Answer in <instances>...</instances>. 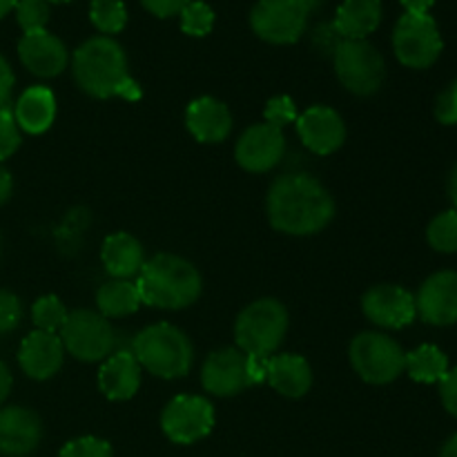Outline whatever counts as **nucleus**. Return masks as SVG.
Wrapping results in <instances>:
<instances>
[{"label": "nucleus", "mask_w": 457, "mask_h": 457, "mask_svg": "<svg viewBox=\"0 0 457 457\" xmlns=\"http://www.w3.org/2000/svg\"><path fill=\"white\" fill-rule=\"evenodd\" d=\"M22 320L21 299L9 290H0V333H12Z\"/></svg>", "instance_id": "obj_36"}, {"label": "nucleus", "mask_w": 457, "mask_h": 457, "mask_svg": "<svg viewBox=\"0 0 457 457\" xmlns=\"http://www.w3.org/2000/svg\"><path fill=\"white\" fill-rule=\"evenodd\" d=\"M418 315L427 324L453 326L457 324V272L440 270L428 277L415 297Z\"/></svg>", "instance_id": "obj_16"}, {"label": "nucleus", "mask_w": 457, "mask_h": 457, "mask_svg": "<svg viewBox=\"0 0 457 457\" xmlns=\"http://www.w3.org/2000/svg\"><path fill=\"white\" fill-rule=\"evenodd\" d=\"M141 295L134 281L110 279L98 288L96 306L103 317H128L141 306Z\"/></svg>", "instance_id": "obj_26"}, {"label": "nucleus", "mask_w": 457, "mask_h": 457, "mask_svg": "<svg viewBox=\"0 0 457 457\" xmlns=\"http://www.w3.org/2000/svg\"><path fill=\"white\" fill-rule=\"evenodd\" d=\"M71 71L76 85L94 98H141V87L129 76L125 49L110 36H94L85 40L74 52Z\"/></svg>", "instance_id": "obj_2"}, {"label": "nucleus", "mask_w": 457, "mask_h": 457, "mask_svg": "<svg viewBox=\"0 0 457 457\" xmlns=\"http://www.w3.org/2000/svg\"><path fill=\"white\" fill-rule=\"evenodd\" d=\"M440 397L446 413L457 418V369H449V373L440 379Z\"/></svg>", "instance_id": "obj_38"}, {"label": "nucleus", "mask_w": 457, "mask_h": 457, "mask_svg": "<svg viewBox=\"0 0 457 457\" xmlns=\"http://www.w3.org/2000/svg\"><path fill=\"white\" fill-rule=\"evenodd\" d=\"M361 311L373 324L382 328L400 330L413 324L418 308H415V297L406 288L397 284H378L366 290L361 299Z\"/></svg>", "instance_id": "obj_13"}, {"label": "nucleus", "mask_w": 457, "mask_h": 457, "mask_svg": "<svg viewBox=\"0 0 457 457\" xmlns=\"http://www.w3.org/2000/svg\"><path fill=\"white\" fill-rule=\"evenodd\" d=\"M268 360L270 357H250L248 355V384L257 386L268 379Z\"/></svg>", "instance_id": "obj_41"}, {"label": "nucleus", "mask_w": 457, "mask_h": 457, "mask_svg": "<svg viewBox=\"0 0 457 457\" xmlns=\"http://www.w3.org/2000/svg\"><path fill=\"white\" fill-rule=\"evenodd\" d=\"M141 3L156 18H172L179 16L190 0H141Z\"/></svg>", "instance_id": "obj_39"}, {"label": "nucleus", "mask_w": 457, "mask_h": 457, "mask_svg": "<svg viewBox=\"0 0 457 457\" xmlns=\"http://www.w3.org/2000/svg\"><path fill=\"white\" fill-rule=\"evenodd\" d=\"M315 4L317 0H259L250 12V27L270 45L297 43Z\"/></svg>", "instance_id": "obj_9"}, {"label": "nucleus", "mask_w": 457, "mask_h": 457, "mask_svg": "<svg viewBox=\"0 0 457 457\" xmlns=\"http://www.w3.org/2000/svg\"><path fill=\"white\" fill-rule=\"evenodd\" d=\"M132 355L147 373L163 379H179L190 373L195 348L187 335L177 326L154 324L134 337Z\"/></svg>", "instance_id": "obj_4"}, {"label": "nucleus", "mask_w": 457, "mask_h": 457, "mask_svg": "<svg viewBox=\"0 0 457 457\" xmlns=\"http://www.w3.org/2000/svg\"><path fill=\"white\" fill-rule=\"evenodd\" d=\"M21 128L13 119V112L9 107H0V163L9 159L21 147Z\"/></svg>", "instance_id": "obj_34"}, {"label": "nucleus", "mask_w": 457, "mask_h": 457, "mask_svg": "<svg viewBox=\"0 0 457 457\" xmlns=\"http://www.w3.org/2000/svg\"><path fill=\"white\" fill-rule=\"evenodd\" d=\"M393 49L402 65L411 70H427L440 58L445 43L433 16L404 13L393 29Z\"/></svg>", "instance_id": "obj_10"}, {"label": "nucleus", "mask_w": 457, "mask_h": 457, "mask_svg": "<svg viewBox=\"0 0 457 457\" xmlns=\"http://www.w3.org/2000/svg\"><path fill=\"white\" fill-rule=\"evenodd\" d=\"M268 384L286 397H303L312 386V369L302 355H272L268 360Z\"/></svg>", "instance_id": "obj_25"}, {"label": "nucleus", "mask_w": 457, "mask_h": 457, "mask_svg": "<svg viewBox=\"0 0 457 457\" xmlns=\"http://www.w3.org/2000/svg\"><path fill=\"white\" fill-rule=\"evenodd\" d=\"M13 12H16V21L25 34L43 31L52 16L47 0H18Z\"/></svg>", "instance_id": "obj_32"}, {"label": "nucleus", "mask_w": 457, "mask_h": 457, "mask_svg": "<svg viewBox=\"0 0 457 457\" xmlns=\"http://www.w3.org/2000/svg\"><path fill=\"white\" fill-rule=\"evenodd\" d=\"M89 18L101 34H119L128 25V9L123 0H92Z\"/></svg>", "instance_id": "obj_28"}, {"label": "nucleus", "mask_w": 457, "mask_h": 457, "mask_svg": "<svg viewBox=\"0 0 457 457\" xmlns=\"http://www.w3.org/2000/svg\"><path fill=\"white\" fill-rule=\"evenodd\" d=\"M348 357L355 373L375 386L395 382L406 369V353L395 339L384 333L369 330L357 335L348 348Z\"/></svg>", "instance_id": "obj_7"}, {"label": "nucleus", "mask_w": 457, "mask_h": 457, "mask_svg": "<svg viewBox=\"0 0 457 457\" xmlns=\"http://www.w3.org/2000/svg\"><path fill=\"white\" fill-rule=\"evenodd\" d=\"M65 360V348L56 333L34 330L27 335L18 351V364L22 373L31 379H49L61 370Z\"/></svg>", "instance_id": "obj_19"}, {"label": "nucleus", "mask_w": 457, "mask_h": 457, "mask_svg": "<svg viewBox=\"0 0 457 457\" xmlns=\"http://www.w3.org/2000/svg\"><path fill=\"white\" fill-rule=\"evenodd\" d=\"M47 3H70V0H47Z\"/></svg>", "instance_id": "obj_48"}, {"label": "nucleus", "mask_w": 457, "mask_h": 457, "mask_svg": "<svg viewBox=\"0 0 457 457\" xmlns=\"http://www.w3.org/2000/svg\"><path fill=\"white\" fill-rule=\"evenodd\" d=\"M12 373H9V369H7V364H3V361H0V409H3V404H4V400H7L9 397V391H12Z\"/></svg>", "instance_id": "obj_43"}, {"label": "nucleus", "mask_w": 457, "mask_h": 457, "mask_svg": "<svg viewBox=\"0 0 457 457\" xmlns=\"http://www.w3.org/2000/svg\"><path fill=\"white\" fill-rule=\"evenodd\" d=\"M406 13H428V9L436 4V0H400Z\"/></svg>", "instance_id": "obj_44"}, {"label": "nucleus", "mask_w": 457, "mask_h": 457, "mask_svg": "<svg viewBox=\"0 0 457 457\" xmlns=\"http://www.w3.org/2000/svg\"><path fill=\"white\" fill-rule=\"evenodd\" d=\"M13 119L27 134H43L56 119V96L49 87L34 85L18 96L13 105Z\"/></svg>", "instance_id": "obj_22"}, {"label": "nucleus", "mask_w": 457, "mask_h": 457, "mask_svg": "<svg viewBox=\"0 0 457 457\" xmlns=\"http://www.w3.org/2000/svg\"><path fill=\"white\" fill-rule=\"evenodd\" d=\"M141 386V366L132 351H116L98 369V388L112 402H125Z\"/></svg>", "instance_id": "obj_21"}, {"label": "nucleus", "mask_w": 457, "mask_h": 457, "mask_svg": "<svg viewBox=\"0 0 457 457\" xmlns=\"http://www.w3.org/2000/svg\"><path fill=\"white\" fill-rule=\"evenodd\" d=\"M333 61L339 83L357 96H373L386 79L382 54L369 40H339Z\"/></svg>", "instance_id": "obj_8"}, {"label": "nucleus", "mask_w": 457, "mask_h": 457, "mask_svg": "<svg viewBox=\"0 0 457 457\" xmlns=\"http://www.w3.org/2000/svg\"><path fill=\"white\" fill-rule=\"evenodd\" d=\"M186 128L199 143H221L232 129V114L219 98L201 96L187 105Z\"/></svg>", "instance_id": "obj_20"}, {"label": "nucleus", "mask_w": 457, "mask_h": 457, "mask_svg": "<svg viewBox=\"0 0 457 457\" xmlns=\"http://www.w3.org/2000/svg\"><path fill=\"white\" fill-rule=\"evenodd\" d=\"M404 370L413 382L440 384V379L449 373V357L433 344H424V346L406 353Z\"/></svg>", "instance_id": "obj_27"}, {"label": "nucleus", "mask_w": 457, "mask_h": 457, "mask_svg": "<svg viewBox=\"0 0 457 457\" xmlns=\"http://www.w3.org/2000/svg\"><path fill=\"white\" fill-rule=\"evenodd\" d=\"M449 196L457 210V163L453 165V170H451V174H449Z\"/></svg>", "instance_id": "obj_45"}, {"label": "nucleus", "mask_w": 457, "mask_h": 457, "mask_svg": "<svg viewBox=\"0 0 457 457\" xmlns=\"http://www.w3.org/2000/svg\"><path fill=\"white\" fill-rule=\"evenodd\" d=\"M297 105L290 96H275L266 103V110H263V120L275 128H284V125L295 123L297 120Z\"/></svg>", "instance_id": "obj_35"}, {"label": "nucleus", "mask_w": 457, "mask_h": 457, "mask_svg": "<svg viewBox=\"0 0 457 457\" xmlns=\"http://www.w3.org/2000/svg\"><path fill=\"white\" fill-rule=\"evenodd\" d=\"M16 3L18 0H0V18L7 16L9 12H13V9H16Z\"/></svg>", "instance_id": "obj_47"}, {"label": "nucleus", "mask_w": 457, "mask_h": 457, "mask_svg": "<svg viewBox=\"0 0 457 457\" xmlns=\"http://www.w3.org/2000/svg\"><path fill=\"white\" fill-rule=\"evenodd\" d=\"M101 259L112 279H129V277L138 275L145 263L141 241L129 232H114L107 237L103 241Z\"/></svg>", "instance_id": "obj_24"}, {"label": "nucleus", "mask_w": 457, "mask_h": 457, "mask_svg": "<svg viewBox=\"0 0 457 457\" xmlns=\"http://www.w3.org/2000/svg\"><path fill=\"white\" fill-rule=\"evenodd\" d=\"M18 56H21L22 65L40 79L61 76L70 62L65 43L58 36L49 34L47 29L22 36L18 43Z\"/></svg>", "instance_id": "obj_18"}, {"label": "nucleus", "mask_w": 457, "mask_h": 457, "mask_svg": "<svg viewBox=\"0 0 457 457\" xmlns=\"http://www.w3.org/2000/svg\"><path fill=\"white\" fill-rule=\"evenodd\" d=\"M286 150V138L279 128L270 123L250 125L239 137L235 147V159L245 172L263 174L270 172L275 165H279Z\"/></svg>", "instance_id": "obj_12"}, {"label": "nucleus", "mask_w": 457, "mask_h": 457, "mask_svg": "<svg viewBox=\"0 0 457 457\" xmlns=\"http://www.w3.org/2000/svg\"><path fill=\"white\" fill-rule=\"evenodd\" d=\"M201 384L208 393L219 397L239 395L248 384V355L239 348H221L205 360Z\"/></svg>", "instance_id": "obj_15"}, {"label": "nucleus", "mask_w": 457, "mask_h": 457, "mask_svg": "<svg viewBox=\"0 0 457 457\" xmlns=\"http://www.w3.org/2000/svg\"><path fill=\"white\" fill-rule=\"evenodd\" d=\"M288 333V311L281 302L263 297L245 306L235 321V342L244 355L272 357Z\"/></svg>", "instance_id": "obj_5"}, {"label": "nucleus", "mask_w": 457, "mask_h": 457, "mask_svg": "<svg viewBox=\"0 0 457 457\" xmlns=\"http://www.w3.org/2000/svg\"><path fill=\"white\" fill-rule=\"evenodd\" d=\"M13 83H16V79H13L12 67H9L7 58L0 54V107H7L13 92Z\"/></svg>", "instance_id": "obj_40"}, {"label": "nucleus", "mask_w": 457, "mask_h": 457, "mask_svg": "<svg viewBox=\"0 0 457 457\" xmlns=\"http://www.w3.org/2000/svg\"><path fill=\"white\" fill-rule=\"evenodd\" d=\"M297 132L303 145L312 154L328 156L337 152L346 141L344 119L328 105H312L297 116Z\"/></svg>", "instance_id": "obj_14"}, {"label": "nucleus", "mask_w": 457, "mask_h": 457, "mask_svg": "<svg viewBox=\"0 0 457 457\" xmlns=\"http://www.w3.org/2000/svg\"><path fill=\"white\" fill-rule=\"evenodd\" d=\"M161 428L174 445H195L214 428V406L201 395H177L161 413Z\"/></svg>", "instance_id": "obj_11"}, {"label": "nucleus", "mask_w": 457, "mask_h": 457, "mask_svg": "<svg viewBox=\"0 0 457 457\" xmlns=\"http://www.w3.org/2000/svg\"><path fill=\"white\" fill-rule=\"evenodd\" d=\"M58 337H61L62 348L80 361H105L112 353L119 351L116 330L112 328L107 317L87 308L67 312Z\"/></svg>", "instance_id": "obj_6"}, {"label": "nucleus", "mask_w": 457, "mask_h": 457, "mask_svg": "<svg viewBox=\"0 0 457 457\" xmlns=\"http://www.w3.org/2000/svg\"><path fill=\"white\" fill-rule=\"evenodd\" d=\"M382 22V0H344L333 29L342 40H366Z\"/></svg>", "instance_id": "obj_23"}, {"label": "nucleus", "mask_w": 457, "mask_h": 457, "mask_svg": "<svg viewBox=\"0 0 457 457\" xmlns=\"http://www.w3.org/2000/svg\"><path fill=\"white\" fill-rule=\"evenodd\" d=\"M427 239L437 253H457V210L440 212L427 228Z\"/></svg>", "instance_id": "obj_29"}, {"label": "nucleus", "mask_w": 457, "mask_h": 457, "mask_svg": "<svg viewBox=\"0 0 457 457\" xmlns=\"http://www.w3.org/2000/svg\"><path fill=\"white\" fill-rule=\"evenodd\" d=\"M31 320H34L36 330H45V333H56L62 328L67 320V308L56 295H43L36 299L31 306Z\"/></svg>", "instance_id": "obj_30"}, {"label": "nucleus", "mask_w": 457, "mask_h": 457, "mask_svg": "<svg viewBox=\"0 0 457 457\" xmlns=\"http://www.w3.org/2000/svg\"><path fill=\"white\" fill-rule=\"evenodd\" d=\"M440 457H457V436L451 437V440L442 446Z\"/></svg>", "instance_id": "obj_46"}, {"label": "nucleus", "mask_w": 457, "mask_h": 457, "mask_svg": "<svg viewBox=\"0 0 457 457\" xmlns=\"http://www.w3.org/2000/svg\"><path fill=\"white\" fill-rule=\"evenodd\" d=\"M58 457H114V453H112V446L105 440L85 436L67 442Z\"/></svg>", "instance_id": "obj_33"}, {"label": "nucleus", "mask_w": 457, "mask_h": 457, "mask_svg": "<svg viewBox=\"0 0 457 457\" xmlns=\"http://www.w3.org/2000/svg\"><path fill=\"white\" fill-rule=\"evenodd\" d=\"M270 226L284 235L308 237L335 219V199L324 183L303 172L275 179L266 196Z\"/></svg>", "instance_id": "obj_1"}, {"label": "nucleus", "mask_w": 457, "mask_h": 457, "mask_svg": "<svg viewBox=\"0 0 457 457\" xmlns=\"http://www.w3.org/2000/svg\"><path fill=\"white\" fill-rule=\"evenodd\" d=\"M43 440V422L25 406H3L0 409V453L25 457L38 449Z\"/></svg>", "instance_id": "obj_17"}, {"label": "nucleus", "mask_w": 457, "mask_h": 457, "mask_svg": "<svg viewBox=\"0 0 457 457\" xmlns=\"http://www.w3.org/2000/svg\"><path fill=\"white\" fill-rule=\"evenodd\" d=\"M436 119L442 125H457V80L446 85L436 101Z\"/></svg>", "instance_id": "obj_37"}, {"label": "nucleus", "mask_w": 457, "mask_h": 457, "mask_svg": "<svg viewBox=\"0 0 457 457\" xmlns=\"http://www.w3.org/2000/svg\"><path fill=\"white\" fill-rule=\"evenodd\" d=\"M141 302L163 311H181L201 297L204 279L187 259L179 254H156L143 263L134 281Z\"/></svg>", "instance_id": "obj_3"}, {"label": "nucleus", "mask_w": 457, "mask_h": 457, "mask_svg": "<svg viewBox=\"0 0 457 457\" xmlns=\"http://www.w3.org/2000/svg\"><path fill=\"white\" fill-rule=\"evenodd\" d=\"M179 16H181V29L196 38L208 36L214 27V12L204 0H190Z\"/></svg>", "instance_id": "obj_31"}, {"label": "nucleus", "mask_w": 457, "mask_h": 457, "mask_svg": "<svg viewBox=\"0 0 457 457\" xmlns=\"http://www.w3.org/2000/svg\"><path fill=\"white\" fill-rule=\"evenodd\" d=\"M12 190H13L12 174H9V170L0 163V205L7 204L9 196H12Z\"/></svg>", "instance_id": "obj_42"}]
</instances>
